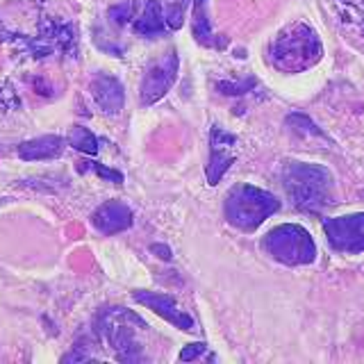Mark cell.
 I'll return each instance as SVG.
<instances>
[{
  "label": "cell",
  "mask_w": 364,
  "mask_h": 364,
  "mask_svg": "<svg viewBox=\"0 0 364 364\" xmlns=\"http://www.w3.org/2000/svg\"><path fill=\"white\" fill-rule=\"evenodd\" d=\"M267 253L278 259L280 264L287 267H303L312 264L316 259V244L310 237V232L303 225L296 223H282L264 237L262 242Z\"/></svg>",
  "instance_id": "cell-5"
},
{
  "label": "cell",
  "mask_w": 364,
  "mask_h": 364,
  "mask_svg": "<svg viewBox=\"0 0 364 364\" xmlns=\"http://www.w3.org/2000/svg\"><path fill=\"white\" fill-rule=\"evenodd\" d=\"M193 37L203 46L214 43L212 23L208 18V0H193Z\"/></svg>",
  "instance_id": "cell-14"
},
{
  "label": "cell",
  "mask_w": 364,
  "mask_h": 364,
  "mask_svg": "<svg viewBox=\"0 0 364 364\" xmlns=\"http://www.w3.org/2000/svg\"><path fill=\"white\" fill-rule=\"evenodd\" d=\"M96 171V173L100 178H105V180H112V182H117V185H121L123 182V176L119 173V171H112L107 166H102V164H96V162H80V171Z\"/></svg>",
  "instance_id": "cell-17"
},
{
  "label": "cell",
  "mask_w": 364,
  "mask_h": 364,
  "mask_svg": "<svg viewBox=\"0 0 364 364\" xmlns=\"http://www.w3.org/2000/svg\"><path fill=\"white\" fill-rule=\"evenodd\" d=\"M66 141L57 134H43L37 139L23 141L18 146V157L26 162H41V159H55L64 153Z\"/></svg>",
  "instance_id": "cell-12"
},
{
  "label": "cell",
  "mask_w": 364,
  "mask_h": 364,
  "mask_svg": "<svg viewBox=\"0 0 364 364\" xmlns=\"http://www.w3.org/2000/svg\"><path fill=\"white\" fill-rule=\"evenodd\" d=\"M205 350H208V344H203V341H196V344H189V346L182 348V353H180V360H182V362L198 360Z\"/></svg>",
  "instance_id": "cell-20"
},
{
  "label": "cell",
  "mask_w": 364,
  "mask_h": 364,
  "mask_svg": "<svg viewBox=\"0 0 364 364\" xmlns=\"http://www.w3.org/2000/svg\"><path fill=\"white\" fill-rule=\"evenodd\" d=\"M178 68H180V57L176 50H168L162 60L155 62L153 66H148V71L141 80L139 87V98L141 105H155L157 100H162L171 87L178 80Z\"/></svg>",
  "instance_id": "cell-7"
},
{
  "label": "cell",
  "mask_w": 364,
  "mask_h": 364,
  "mask_svg": "<svg viewBox=\"0 0 364 364\" xmlns=\"http://www.w3.org/2000/svg\"><path fill=\"white\" fill-rule=\"evenodd\" d=\"M132 299L148 307V310H153L157 316H162L164 321H168L171 326H176L180 330H185V333H191L196 323H193V318L185 312L180 310V305L171 299L168 294H159V291H146V289H136L132 291Z\"/></svg>",
  "instance_id": "cell-9"
},
{
  "label": "cell",
  "mask_w": 364,
  "mask_h": 364,
  "mask_svg": "<svg viewBox=\"0 0 364 364\" xmlns=\"http://www.w3.org/2000/svg\"><path fill=\"white\" fill-rule=\"evenodd\" d=\"M280 210V200L271 191L253 185H237L225 196V219L242 232H253L269 216Z\"/></svg>",
  "instance_id": "cell-4"
},
{
  "label": "cell",
  "mask_w": 364,
  "mask_h": 364,
  "mask_svg": "<svg viewBox=\"0 0 364 364\" xmlns=\"http://www.w3.org/2000/svg\"><path fill=\"white\" fill-rule=\"evenodd\" d=\"M148 328L144 318L125 307H105L96 316V333L105 339L119 362H144V346L136 339V330Z\"/></svg>",
  "instance_id": "cell-2"
},
{
  "label": "cell",
  "mask_w": 364,
  "mask_h": 364,
  "mask_svg": "<svg viewBox=\"0 0 364 364\" xmlns=\"http://www.w3.org/2000/svg\"><path fill=\"white\" fill-rule=\"evenodd\" d=\"M134 216L132 210L121 200H107L102 203L100 208H96V212L91 214V225L96 228L100 235H117L128 230L132 225Z\"/></svg>",
  "instance_id": "cell-10"
},
{
  "label": "cell",
  "mask_w": 364,
  "mask_h": 364,
  "mask_svg": "<svg viewBox=\"0 0 364 364\" xmlns=\"http://www.w3.org/2000/svg\"><path fill=\"white\" fill-rule=\"evenodd\" d=\"M85 360H94V353H91L82 341H77V344L73 346V350L66 353V355L62 358V362H85Z\"/></svg>",
  "instance_id": "cell-18"
},
{
  "label": "cell",
  "mask_w": 364,
  "mask_h": 364,
  "mask_svg": "<svg viewBox=\"0 0 364 364\" xmlns=\"http://www.w3.org/2000/svg\"><path fill=\"white\" fill-rule=\"evenodd\" d=\"M250 87H255V80L250 77V80H244L242 85H237V82H219V89L223 91V94H246V91Z\"/></svg>",
  "instance_id": "cell-19"
},
{
  "label": "cell",
  "mask_w": 364,
  "mask_h": 364,
  "mask_svg": "<svg viewBox=\"0 0 364 364\" xmlns=\"http://www.w3.org/2000/svg\"><path fill=\"white\" fill-rule=\"evenodd\" d=\"M89 91L102 114H109V117L121 114L125 105V91H123V85L114 75H105V73L96 75L91 80Z\"/></svg>",
  "instance_id": "cell-11"
},
{
  "label": "cell",
  "mask_w": 364,
  "mask_h": 364,
  "mask_svg": "<svg viewBox=\"0 0 364 364\" xmlns=\"http://www.w3.org/2000/svg\"><path fill=\"white\" fill-rule=\"evenodd\" d=\"M132 30L139 34V37H159L168 30L166 26V16H164V7L159 0H146L141 14L134 18Z\"/></svg>",
  "instance_id": "cell-13"
},
{
  "label": "cell",
  "mask_w": 364,
  "mask_h": 364,
  "mask_svg": "<svg viewBox=\"0 0 364 364\" xmlns=\"http://www.w3.org/2000/svg\"><path fill=\"white\" fill-rule=\"evenodd\" d=\"M235 148H237V136L232 132L223 130L221 125H212L210 130V162H208V185H219L225 171L235 162Z\"/></svg>",
  "instance_id": "cell-8"
},
{
  "label": "cell",
  "mask_w": 364,
  "mask_h": 364,
  "mask_svg": "<svg viewBox=\"0 0 364 364\" xmlns=\"http://www.w3.org/2000/svg\"><path fill=\"white\" fill-rule=\"evenodd\" d=\"M132 14H134V3H132V0H121V3L112 5L109 11H107L109 21L114 23V26H119V28L125 26V23L132 18Z\"/></svg>",
  "instance_id": "cell-16"
},
{
  "label": "cell",
  "mask_w": 364,
  "mask_h": 364,
  "mask_svg": "<svg viewBox=\"0 0 364 364\" xmlns=\"http://www.w3.org/2000/svg\"><path fill=\"white\" fill-rule=\"evenodd\" d=\"M151 250H153V253H155L159 259H171V248L164 246V244H153Z\"/></svg>",
  "instance_id": "cell-21"
},
{
  "label": "cell",
  "mask_w": 364,
  "mask_h": 364,
  "mask_svg": "<svg viewBox=\"0 0 364 364\" xmlns=\"http://www.w3.org/2000/svg\"><path fill=\"white\" fill-rule=\"evenodd\" d=\"M328 244L339 253L358 255L364 253V212L344 214L323 221Z\"/></svg>",
  "instance_id": "cell-6"
},
{
  "label": "cell",
  "mask_w": 364,
  "mask_h": 364,
  "mask_svg": "<svg viewBox=\"0 0 364 364\" xmlns=\"http://www.w3.org/2000/svg\"><path fill=\"white\" fill-rule=\"evenodd\" d=\"M68 144H71L75 151L85 153V155H96L98 153V139L96 134L89 128H82V125H73L71 132H68Z\"/></svg>",
  "instance_id": "cell-15"
},
{
  "label": "cell",
  "mask_w": 364,
  "mask_h": 364,
  "mask_svg": "<svg viewBox=\"0 0 364 364\" xmlns=\"http://www.w3.org/2000/svg\"><path fill=\"white\" fill-rule=\"evenodd\" d=\"M271 64L284 73H301L314 66L323 55V46L312 28L296 23L282 30L271 46Z\"/></svg>",
  "instance_id": "cell-3"
},
{
  "label": "cell",
  "mask_w": 364,
  "mask_h": 364,
  "mask_svg": "<svg viewBox=\"0 0 364 364\" xmlns=\"http://www.w3.org/2000/svg\"><path fill=\"white\" fill-rule=\"evenodd\" d=\"M282 185L294 208L303 212H321L333 196V173L326 166L289 162L282 171Z\"/></svg>",
  "instance_id": "cell-1"
}]
</instances>
